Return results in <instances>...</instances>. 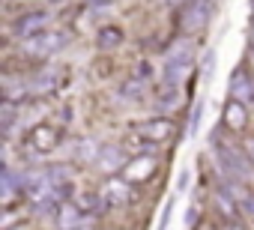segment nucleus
Masks as SVG:
<instances>
[{
    "label": "nucleus",
    "instance_id": "b1692460",
    "mask_svg": "<svg viewBox=\"0 0 254 230\" xmlns=\"http://www.w3.org/2000/svg\"><path fill=\"white\" fill-rule=\"evenodd\" d=\"M177 188H180V191H186V188H189V171H183V173H180V179H177Z\"/></svg>",
    "mask_w": 254,
    "mask_h": 230
},
{
    "label": "nucleus",
    "instance_id": "6ab92c4d",
    "mask_svg": "<svg viewBox=\"0 0 254 230\" xmlns=\"http://www.w3.org/2000/svg\"><path fill=\"white\" fill-rule=\"evenodd\" d=\"M18 102H12V99H3V105H0V129H3V135H9L12 132V123L18 120Z\"/></svg>",
    "mask_w": 254,
    "mask_h": 230
},
{
    "label": "nucleus",
    "instance_id": "20e7f679",
    "mask_svg": "<svg viewBox=\"0 0 254 230\" xmlns=\"http://www.w3.org/2000/svg\"><path fill=\"white\" fill-rule=\"evenodd\" d=\"M215 15V0H186L180 12V27L186 33H200Z\"/></svg>",
    "mask_w": 254,
    "mask_h": 230
},
{
    "label": "nucleus",
    "instance_id": "f03ea898",
    "mask_svg": "<svg viewBox=\"0 0 254 230\" xmlns=\"http://www.w3.org/2000/svg\"><path fill=\"white\" fill-rule=\"evenodd\" d=\"M215 162H218L221 176H233V179H248L251 168H254L248 153H242V150H236L230 144H218L215 147Z\"/></svg>",
    "mask_w": 254,
    "mask_h": 230
},
{
    "label": "nucleus",
    "instance_id": "a211bd4d",
    "mask_svg": "<svg viewBox=\"0 0 254 230\" xmlns=\"http://www.w3.org/2000/svg\"><path fill=\"white\" fill-rule=\"evenodd\" d=\"M183 84H171V81H165V90L156 96V108L159 111H174L180 102H183V90H180Z\"/></svg>",
    "mask_w": 254,
    "mask_h": 230
},
{
    "label": "nucleus",
    "instance_id": "423d86ee",
    "mask_svg": "<svg viewBox=\"0 0 254 230\" xmlns=\"http://www.w3.org/2000/svg\"><path fill=\"white\" fill-rule=\"evenodd\" d=\"M132 197V185L126 176H111L102 188H99V200H102V209H120L126 206Z\"/></svg>",
    "mask_w": 254,
    "mask_h": 230
},
{
    "label": "nucleus",
    "instance_id": "9d476101",
    "mask_svg": "<svg viewBox=\"0 0 254 230\" xmlns=\"http://www.w3.org/2000/svg\"><path fill=\"white\" fill-rule=\"evenodd\" d=\"M224 185H227V191L233 194V200L239 203L242 215H254V188L248 185V179H233V176H224Z\"/></svg>",
    "mask_w": 254,
    "mask_h": 230
},
{
    "label": "nucleus",
    "instance_id": "bb28decb",
    "mask_svg": "<svg viewBox=\"0 0 254 230\" xmlns=\"http://www.w3.org/2000/svg\"><path fill=\"white\" fill-rule=\"evenodd\" d=\"M165 3H168V6H183L186 0H165Z\"/></svg>",
    "mask_w": 254,
    "mask_h": 230
},
{
    "label": "nucleus",
    "instance_id": "aec40b11",
    "mask_svg": "<svg viewBox=\"0 0 254 230\" xmlns=\"http://www.w3.org/2000/svg\"><path fill=\"white\" fill-rule=\"evenodd\" d=\"M96 42H99V48H117L120 42H123V30L120 27H102L99 33H96Z\"/></svg>",
    "mask_w": 254,
    "mask_h": 230
},
{
    "label": "nucleus",
    "instance_id": "4be33fe9",
    "mask_svg": "<svg viewBox=\"0 0 254 230\" xmlns=\"http://www.w3.org/2000/svg\"><path fill=\"white\" fill-rule=\"evenodd\" d=\"M171 212H174V200H168V203H165V212H162V218H159V224H162V227L171 221Z\"/></svg>",
    "mask_w": 254,
    "mask_h": 230
},
{
    "label": "nucleus",
    "instance_id": "dca6fc26",
    "mask_svg": "<svg viewBox=\"0 0 254 230\" xmlns=\"http://www.w3.org/2000/svg\"><path fill=\"white\" fill-rule=\"evenodd\" d=\"M230 96L239 99V102H245V105H254V84L248 81V75L242 69H236L230 75Z\"/></svg>",
    "mask_w": 254,
    "mask_h": 230
},
{
    "label": "nucleus",
    "instance_id": "2eb2a0df",
    "mask_svg": "<svg viewBox=\"0 0 254 230\" xmlns=\"http://www.w3.org/2000/svg\"><path fill=\"white\" fill-rule=\"evenodd\" d=\"M96 162L105 173H117L126 168V153H123V147H102L96 153Z\"/></svg>",
    "mask_w": 254,
    "mask_h": 230
},
{
    "label": "nucleus",
    "instance_id": "393cba45",
    "mask_svg": "<svg viewBox=\"0 0 254 230\" xmlns=\"http://www.w3.org/2000/svg\"><path fill=\"white\" fill-rule=\"evenodd\" d=\"M186 224H189V227L197 224V209H194V206H189V212H186Z\"/></svg>",
    "mask_w": 254,
    "mask_h": 230
},
{
    "label": "nucleus",
    "instance_id": "f8f14e48",
    "mask_svg": "<svg viewBox=\"0 0 254 230\" xmlns=\"http://www.w3.org/2000/svg\"><path fill=\"white\" fill-rule=\"evenodd\" d=\"M18 191H24V173H15V171L6 165L3 173H0V200L9 206Z\"/></svg>",
    "mask_w": 254,
    "mask_h": 230
},
{
    "label": "nucleus",
    "instance_id": "9b49d317",
    "mask_svg": "<svg viewBox=\"0 0 254 230\" xmlns=\"http://www.w3.org/2000/svg\"><path fill=\"white\" fill-rule=\"evenodd\" d=\"M212 203H215V209H218L224 218H230V224H242V209H239V203L233 200V194L227 191L224 182L212 191Z\"/></svg>",
    "mask_w": 254,
    "mask_h": 230
},
{
    "label": "nucleus",
    "instance_id": "f257e3e1",
    "mask_svg": "<svg viewBox=\"0 0 254 230\" xmlns=\"http://www.w3.org/2000/svg\"><path fill=\"white\" fill-rule=\"evenodd\" d=\"M194 69V45L189 39H180L168 48L165 54V66H162V78L171 84H183Z\"/></svg>",
    "mask_w": 254,
    "mask_h": 230
},
{
    "label": "nucleus",
    "instance_id": "4468645a",
    "mask_svg": "<svg viewBox=\"0 0 254 230\" xmlns=\"http://www.w3.org/2000/svg\"><path fill=\"white\" fill-rule=\"evenodd\" d=\"M153 171H156V159H153V153H147V156H138V159H132V162H126L123 176L129 179V182H135V179L153 176Z\"/></svg>",
    "mask_w": 254,
    "mask_h": 230
},
{
    "label": "nucleus",
    "instance_id": "0eeeda50",
    "mask_svg": "<svg viewBox=\"0 0 254 230\" xmlns=\"http://www.w3.org/2000/svg\"><path fill=\"white\" fill-rule=\"evenodd\" d=\"M135 132L147 141V144H165V141H171L174 138V123L168 120V117H150V120H144V123H138L135 126Z\"/></svg>",
    "mask_w": 254,
    "mask_h": 230
},
{
    "label": "nucleus",
    "instance_id": "7ed1b4c3",
    "mask_svg": "<svg viewBox=\"0 0 254 230\" xmlns=\"http://www.w3.org/2000/svg\"><path fill=\"white\" fill-rule=\"evenodd\" d=\"M66 39L69 36L60 33V30H42V33L27 36V39H18V42H21V51L27 57H54L57 51L66 48Z\"/></svg>",
    "mask_w": 254,
    "mask_h": 230
},
{
    "label": "nucleus",
    "instance_id": "ddd939ff",
    "mask_svg": "<svg viewBox=\"0 0 254 230\" xmlns=\"http://www.w3.org/2000/svg\"><path fill=\"white\" fill-rule=\"evenodd\" d=\"M27 147L33 150V153H48V150H54L57 147V129L54 126H36V129H30V138H27Z\"/></svg>",
    "mask_w": 254,
    "mask_h": 230
},
{
    "label": "nucleus",
    "instance_id": "39448f33",
    "mask_svg": "<svg viewBox=\"0 0 254 230\" xmlns=\"http://www.w3.org/2000/svg\"><path fill=\"white\" fill-rule=\"evenodd\" d=\"M51 21H54V15H51V9H33V12H24V15H18L15 21H12V36L15 39H27V36H36V33H42V30H51Z\"/></svg>",
    "mask_w": 254,
    "mask_h": 230
},
{
    "label": "nucleus",
    "instance_id": "f3484780",
    "mask_svg": "<svg viewBox=\"0 0 254 230\" xmlns=\"http://www.w3.org/2000/svg\"><path fill=\"white\" fill-rule=\"evenodd\" d=\"M245 123H248L245 102L230 99V102H227V108H224V126H227V129H233V132H239V129H245Z\"/></svg>",
    "mask_w": 254,
    "mask_h": 230
},
{
    "label": "nucleus",
    "instance_id": "6e6552de",
    "mask_svg": "<svg viewBox=\"0 0 254 230\" xmlns=\"http://www.w3.org/2000/svg\"><path fill=\"white\" fill-rule=\"evenodd\" d=\"M84 209L75 203V200H63L60 209H57V227L69 230V227H93L96 224V215H81Z\"/></svg>",
    "mask_w": 254,
    "mask_h": 230
},
{
    "label": "nucleus",
    "instance_id": "a878e982",
    "mask_svg": "<svg viewBox=\"0 0 254 230\" xmlns=\"http://www.w3.org/2000/svg\"><path fill=\"white\" fill-rule=\"evenodd\" d=\"M245 153H248V159H251V162H254V138H251V141H248V144H245Z\"/></svg>",
    "mask_w": 254,
    "mask_h": 230
},
{
    "label": "nucleus",
    "instance_id": "412c9836",
    "mask_svg": "<svg viewBox=\"0 0 254 230\" xmlns=\"http://www.w3.org/2000/svg\"><path fill=\"white\" fill-rule=\"evenodd\" d=\"M200 117H203V102H197V105L191 108V120H189V135H191V138H194L197 129H200Z\"/></svg>",
    "mask_w": 254,
    "mask_h": 230
},
{
    "label": "nucleus",
    "instance_id": "1a4fd4ad",
    "mask_svg": "<svg viewBox=\"0 0 254 230\" xmlns=\"http://www.w3.org/2000/svg\"><path fill=\"white\" fill-rule=\"evenodd\" d=\"M57 84H60V72H57V66H45V69H39V72H33V75L27 78L30 96H48V93L57 90Z\"/></svg>",
    "mask_w": 254,
    "mask_h": 230
},
{
    "label": "nucleus",
    "instance_id": "5701e85b",
    "mask_svg": "<svg viewBox=\"0 0 254 230\" xmlns=\"http://www.w3.org/2000/svg\"><path fill=\"white\" fill-rule=\"evenodd\" d=\"M138 78H141V81H150V78H153V69H150V63H141V69H138Z\"/></svg>",
    "mask_w": 254,
    "mask_h": 230
}]
</instances>
